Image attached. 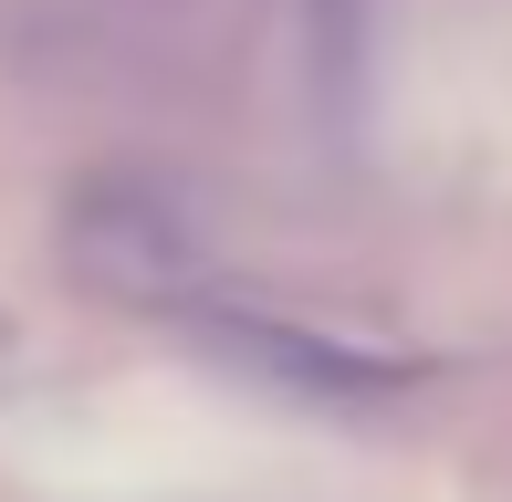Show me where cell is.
<instances>
[{"label":"cell","instance_id":"1","mask_svg":"<svg viewBox=\"0 0 512 502\" xmlns=\"http://www.w3.org/2000/svg\"><path fill=\"white\" fill-rule=\"evenodd\" d=\"M199 335L251 377H283L304 398H398L418 377V356H387V346H345V335H314V325H283L262 304H199Z\"/></svg>","mask_w":512,"mask_h":502},{"label":"cell","instance_id":"2","mask_svg":"<svg viewBox=\"0 0 512 502\" xmlns=\"http://www.w3.org/2000/svg\"><path fill=\"white\" fill-rule=\"evenodd\" d=\"M63 241H74L84 272L115 283V293H147V304H178V314L209 304V262L189 251V231H178L157 199H136V189H95L63 220Z\"/></svg>","mask_w":512,"mask_h":502},{"label":"cell","instance_id":"3","mask_svg":"<svg viewBox=\"0 0 512 502\" xmlns=\"http://www.w3.org/2000/svg\"><path fill=\"white\" fill-rule=\"evenodd\" d=\"M356 11H366V0H314V21H324V32H335V42L356 32Z\"/></svg>","mask_w":512,"mask_h":502}]
</instances>
